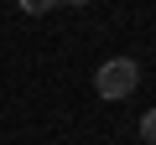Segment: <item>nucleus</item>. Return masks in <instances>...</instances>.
I'll use <instances>...</instances> for the list:
<instances>
[{"mask_svg": "<svg viewBox=\"0 0 156 145\" xmlns=\"http://www.w3.org/2000/svg\"><path fill=\"white\" fill-rule=\"evenodd\" d=\"M135 83H140L135 57H109V62H99V72H94V88H99V99H109V104L130 99V93H135Z\"/></svg>", "mask_w": 156, "mask_h": 145, "instance_id": "1", "label": "nucleus"}, {"mask_svg": "<svg viewBox=\"0 0 156 145\" xmlns=\"http://www.w3.org/2000/svg\"><path fill=\"white\" fill-rule=\"evenodd\" d=\"M68 5H89V0H68Z\"/></svg>", "mask_w": 156, "mask_h": 145, "instance_id": "4", "label": "nucleus"}, {"mask_svg": "<svg viewBox=\"0 0 156 145\" xmlns=\"http://www.w3.org/2000/svg\"><path fill=\"white\" fill-rule=\"evenodd\" d=\"M57 5H62V0H21L26 16H47V11H57Z\"/></svg>", "mask_w": 156, "mask_h": 145, "instance_id": "2", "label": "nucleus"}, {"mask_svg": "<svg viewBox=\"0 0 156 145\" xmlns=\"http://www.w3.org/2000/svg\"><path fill=\"white\" fill-rule=\"evenodd\" d=\"M140 140H146V145H156V109H146V114H140Z\"/></svg>", "mask_w": 156, "mask_h": 145, "instance_id": "3", "label": "nucleus"}]
</instances>
